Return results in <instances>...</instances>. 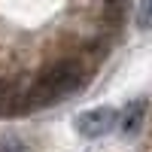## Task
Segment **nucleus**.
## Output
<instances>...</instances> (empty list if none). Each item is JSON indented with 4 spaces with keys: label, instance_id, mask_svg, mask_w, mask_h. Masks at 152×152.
Returning <instances> with one entry per match:
<instances>
[{
    "label": "nucleus",
    "instance_id": "nucleus-1",
    "mask_svg": "<svg viewBox=\"0 0 152 152\" xmlns=\"http://www.w3.org/2000/svg\"><path fill=\"white\" fill-rule=\"evenodd\" d=\"M82 82H85V70L79 61H58L37 79V85L24 100H28V107H52L58 100L76 94Z\"/></svg>",
    "mask_w": 152,
    "mask_h": 152
},
{
    "label": "nucleus",
    "instance_id": "nucleus-2",
    "mask_svg": "<svg viewBox=\"0 0 152 152\" xmlns=\"http://www.w3.org/2000/svg\"><path fill=\"white\" fill-rule=\"evenodd\" d=\"M76 131H79L82 137H88V140H94V137H104L110 134L113 128L119 125V113L113 107H94V110H85L76 116Z\"/></svg>",
    "mask_w": 152,
    "mask_h": 152
},
{
    "label": "nucleus",
    "instance_id": "nucleus-3",
    "mask_svg": "<svg viewBox=\"0 0 152 152\" xmlns=\"http://www.w3.org/2000/svg\"><path fill=\"white\" fill-rule=\"evenodd\" d=\"M143 113H146V100H131V104L119 113V128H122V134L131 137V134L140 131V125H143Z\"/></svg>",
    "mask_w": 152,
    "mask_h": 152
},
{
    "label": "nucleus",
    "instance_id": "nucleus-6",
    "mask_svg": "<svg viewBox=\"0 0 152 152\" xmlns=\"http://www.w3.org/2000/svg\"><path fill=\"white\" fill-rule=\"evenodd\" d=\"M0 152H21V146H18V143H3Z\"/></svg>",
    "mask_w": 152,
    "mask_h": 152
},
{
    "label": "nucleus",
    "instance_id": "nucleus-4",
    "mask_svg": "<svg viewBox=\"0 0 152 152\" xmlns=\"http://www.w3.org/2000/svg\"><path fill=\"white\" fill-rule=\"evenodd\" d=\"M137 28L152 31V0H140V6H137Z\"/></svg>",
    "mask_w": 152,
    "mask_h": 152
},
{
    "label": "nucleus",
    "instance_id": "nucleus-5",
    "mask_svg": "<svg viewBox=\"0 0 152 152\" xmlns=\"http://www.w3.org/2000/svg\"><path fill=\"white\" fill-rule=\"evenodd\" d=\"M125 6H128V0H107V9L113 12V15H122Z\"/></svg>",
    "mask_w": 152,
    "mask_h": 152
}]
</instances>
